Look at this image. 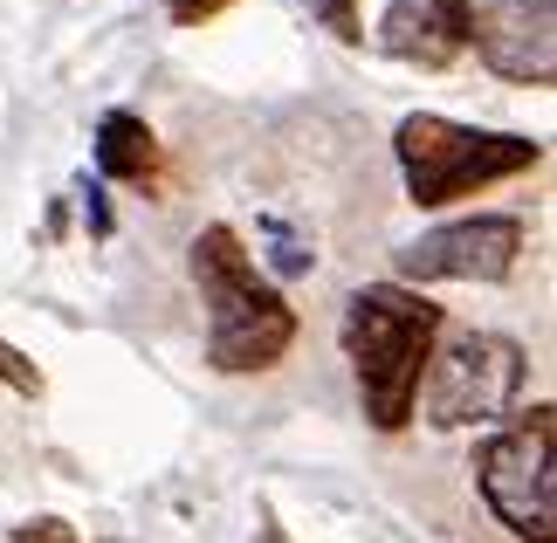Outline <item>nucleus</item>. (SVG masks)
<instances>
[{
  "label": "nucleus",
  "mask_w": 557,
  "mask_h": 543,
  "mask_svg": "<svg viewBox=\"0 0 557 543\" xmlns=\"http://www.w3.org/2000/svg\"><path fill=\"white\" fill-rule=\"evenodd\" d=\"M441 337V303L413 296L406 282H366L345 303V358L379 433H399L420 406V379Z\"/></svg>",
  "instance_id": "1"
},
{
  "label": "nucleus",
  "mask_w": 557,
  "mask_h": 543,
  "mask_svg": "<svg viewBox=\"0 0 557 543\" xmlns=\"http://www.w3.org/2000/svg\"><path fill=\"white\" fill-rule=\"evenodd\" d=\"M193 282L207 296V365L213 372H269L296 344V310L248 262L234 227L213 221L193 234Z\"/></svg>",
  "instance_id": "2"
},
{
  "label": "nucleus",
  "mask_w": 557,
  "mask_h": 543,
  "mask_svg": "<svg viewBox=\"0 0 557 543\" xmlns=\"http://www.w3.org/2000/svg\"><path fill=\"white\" fill-rule=\"evenodd\" d=\"M393 151H399L406 200H413V207H447V200H461V193L503 186V180H517V172L544 165L537 138L475 132V124H455V118H434V111L399 118Z\"/></svg>",
  "instance_id": "3"
},
{
  "label": "nucleus",
  "mask_w": 557,
  "mask_h": 543,
  "mask_svg": "<svg viewBox=\"0 0 557 543\" xmlns=\"http://www.w3.org/2000/svg\"><path fill=\"white\" fill-rule=\"evenodd\" d=\"M475 489L509 536L557 543V406H530L488 433L475 454Z\"/></svg>",
  "instance_id": "4"
},
{
  "label": "nucleus",
  "mask_w": 557,
  "mask_h": 543,
  "mask_svg": "<svg viewBox=\"0 0 557 543\" xmlns=\"http://www.w3.org/2000/svg\"><path fill=\"white\" fill-rule=\"evenodd\" d=\"M523 393V344L503 337V331H461L447 337L434 358H426V379H420V399H426V420L461 433V427H496L517 412Z\"/></svg>",
  "instance_id": "5"
},
{
  "label": "nucleus",
  "mask_w": 557,
  "mask_h": 543,
  "mask_svg": "<svg viewBox=\"0 0 557 543\" xmlns=\"http://www.w3.org/2000/svg\"><path fill=\"white\" fill-rule=\"evenodd\" d=\"M523 221L517 213H468V221H447L434 234L399 248V275L406 282H503L523 262Z\"/></svg>",
  "instance_id": "6"
},
{
  "label": "nucleus",
  "mask_w": 557,
  "mask_h": 543,
  "mask_svg": "<svg viewBox=\"0 0 557 543\" xmlns=\"http://www.w3.org/2000/svg\"><path fill=\"white\" fill-rule=\"evenodd\" d=\"M468 41L503 83H550L557 0H468Z\"/></svg>",
  "instance_id": "7"
},
{
  "label": "nucleus",
  "mask_w": 557,
  "mask_h": 543,
  "mask_svg": "<svg viewBox=\"0 0 557 543\" xmlns=\"http://www.w3.org/2000/svg\"><path fill=\"white\" fill-rule=\"evenodd\" d=\"M379 49L420 70H447L468 49V0H385Z\"/></svg>",
  "instance_id": "8"
},
{
  "label": "nucleus",
  "mask_w": 557,
  "mask_h": 543,
  "mask_svg": "<svg viewBox=\"0 0 557 543\" xmlns=\"http://www.w3.org/2000/svg\"><path fill=\"white\" fill-rule=\"evenodd\" d=\"M97 172L103 180H117V186H152V172H159V138H152V124L132 118V111H111L97 124Z\"/></svg>",
  "instance_id": "9"
},
{
  "label": "nucleus",
  "mask_w": 557,
  "mask_h": 543,
  "mask_svg": "<svg viewBox=\"0 0 557 543\" xmlns=\"http://www.w3.org/2000/svg\"><path fill=\"white\" fill-rule=\"evenodd\" d=\"M262 234L275 242V248H269V262L283 269V275H304V269L317 262V248H304V234H296L289 221H262Z\"/></svg>",
  "instance_id": "10"
},
{
  "label": "nucleus",
  "mask_w": 557,
  "mask_h": 543,
  "mask_svg": "<svg viewBox=\"0 0 557 543\" xmlns=\"http://www.w3.org/2000/svg\"><path fill=\"white\" fill-rule=\"evenodd\" d=\"M0 385H8V393H21V399H41V372H35V358H21L8 337H0Z\"/></svg>",
  "instance_id": "11"
},
{
  "label": "nucleus",
  "mask_w": 557,
  "mask_h": 543,
  "mask_svg": "<svg viewBox=\"0 0 557 543\" xmlns=\"http://www.w3.org/2000/svg\"><path fill=\"white\" fill-rule=\"evenodd\" d=\"M304 8L324 21L331 35H345V41H358V0H304Z\"/></svg>",
  "instance_id": "12"
},
{
  "label": "nucleus",
  "mask_w": 557,
  "mask_h": 543,
  "mask_svg": "<svg viewBox=\"0 0 557 543\" xmlns=\"http://www.w3.org/2000/svg\"><path fill=\"white\" fill-rule=\"evenodd\" d=\"M221 8H234V0H165V14H173L180 28H200V21H213Z\"/></svg>",
  "instance_id": "13"
},
{
  "label": "nucleus",
  "mask_w": 557,
  "mask_h": 543,
  "mask_svg": "<svg viewBox=\"0 0 557 543\" xmlns=\"http://www.w3.org/2000/svg\"><path fill=\"white\" fill-rule=\"evenodd\" d=\"M14 543H76V530H70V523H55V516H41V523H21Z\"/></svg>",
  "instance_id": "14"
}]
</instances>
